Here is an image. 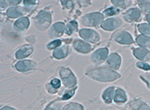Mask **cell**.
<instances>
[{"label":"cell","instance_id":"cell-1","mask_svg":"<svg viewBox=\"0 0 150 110\" xmlns=\"http://www.w3.org/2000/svg\"><path fill=\"white\" fill-rule=\"evenodd\" d=\"M85 75L90 79L99 82H114L120 78V74L109 67H87Z\"/></svg>","mask_w":150,"mask_h":110},{"label":"cell","instance_id":"cell-2","mask_svg":"<svg viewBox=\"0 0 150 110\" xmlns=\"http://www.w3.org/2000/svg\"><path fill=\"white\" fill-rule=\"evenodd\" d=\"M58 73L62 84L66 88L70 89L77 87V79L69 67H60Z\"/></svg>","mask_w":150,"mask_h":110},{"label":"cell","instance_id":"cell-3","mask_svg":"<svg viewBox=\"0 0 150 110\" xmlns=\"http://www.w3.org/2000/svg\"><path fill=\"white\" fill-rule=\"evenodd\" d=\"M109 57V50L106 47H101L95 50L91 55V62L94 66H99L106 62Z\"/></svg>","mask_w":150,"mask_h":110},{"label":"cell","instance_id":"cell-4","mask_svg":"<svg viewBox=\"0 0 150 110\" xmlns=\"http://www.w3.org/2000/svg\"><path fill=\"white\" fill-rule=\"evenodd\" d=\"M35 26L38 29L45 30L51 24L52 21V17L49 12H45V11H41L38 14L35 18Z\"/></svg>","mask_w":150,"mask_h":110},{"label":"cell","instance_id":"cell-5","mask_svg":"<svg viewBox=\"0 0 150 110\" xmlns=\"http://www.w3.org/2000/svg\"><path fill=\"white\" fill-rule=\"evenodd\" d=\"M38 66L36 61L32 60H22L15 63V68L20 73H27L35 70Z\"/></svg>","mask_w":150,"mask_h":110},{"label":"cell","instance_id":"cell-6","mask_svg":"<svg viewBox=\"0 0 150 110\" xmlns=\"http://www.w3.org/2000/svg\"><path fill=\"white\" fill-rule=\"evenodd\" d=\"M103 19V18L101 14H100L99 12H92L91 14L86 15L82 18L81 22H82V24H84L85 26L96 27L101 23Z\"/></svg>","mask_w":150,"mask_h":110},{"label":"cell","instance_id":"cell-7","mask_svg":"<svg viewBox=\"0 0 150 110\" xmlns=\"http://www.w3.org/2000/svg\"><path fill=\"white\" fill-rule=\"evenodd\" d=\"M72 46L76 52L83 54L90 53L93 49V47L88 42H85L81 39H75L72 43Z\"/></svg>","mask_w":150,"mask_h":110},{"label":"cell","instance_id":"cell-8","mask_svg":"<svg viewBox=\"0 0 150 110\" xmlns=\"http://www.w3.org/2000/svg\"><path fill=\"white\" fill-rule=\"evenodd\" d=\"M34 47L31 44H26L20 47L19 48L16 50L15 52V58L18 61L22 60H25L27 57H28L30 55H32L34 52Z\"/></svg>","mask_w":150,"mask_h":110},{"label":"cell","instance_id":"cell-9","mask_svg":"<svg viewBox=\"0 0 150 110\" xmlns=\"http://www.w3.org/2000/svg\"><path fill=\"white\" fill-rule=\"evenodd\" d=\"M80 35L85 40L87 41L88 43H93L97 44L100 41V36L97 32L93 31V30L91 29H82L80 31Z\"/></svg>","mask_w":150,"mask_h":110},{"label":"cell","instance_id":"cell-10","mask_svg":"<svg viewBox=\"0 0 150 110\" xmlns=\"http://www.w3.org/2000/svg\"><path fill=\"white\" fill-rule=\"evenodd\" d=\"M106 63L110 68L112 69L115 71H117L122 65V58L120 55L117 53H112L109 55Z\"/></svg>","mask_w":150,"mask_h":110},{"label":"cell","instance_id":"cell-11","mask_svg":"<svg viewBox=\"0 0 150 110\" xmlns=\"http://www.w3.org/2000/svg\"><path fill=\"white\" fill-rule=\"evenodd\" d=\"M117 87L114 86H111L107 88H106L102 92L101 94V99L106 104H111L113 102V97H114V93L116 91Z\"/></svg>","mask_w":150,"mask_h":110},{"label":"cell","instance_id":"cell-12","mask_svg":"<svg viewBox=\"0 0 150 110\" xmlns=\"http://www.w3.org/2000/svg\"><path fill=\"white\" fill-rule=\"evenodd\" d=\"M127 99L128 96L127 92L120 87H117L113 97V102L117 105H122L127 102Z\"/></svg>","mask_w":150,"mask_h":110},{"label":"cell","instance_id":"cell-13","mask_svg":"<svg viewBox=\"0 0 150 110\" xmlns=\"http://www.w3.org/2000/svg\"><path fill=\"white\" fill-rule=\"evenodd\" d=\"M61 86H62V82L60 80V78L54 77L46 85L45 88L49 93H51V94H55V93H57V90L61 89Z\"/></svg>","mask_w":150,"mask_h":110},{"label":"cell","instance_id":"cell-14","mask_svg":"<svg viewBox=\"0 0 150 110\" xmlns=\"http://www.w3.org/2000/svg\"><path fill=\"white\" fill-rule=\"evenodd\" d=\"M70 47L68 45H61V47H57V49L54 50L52 56L56 60L64 59L69 54Z\"/></svg>","mask_w":150,"mask_h":110},{"label":"cell","instance_id":"cell-15","mask_svg":"<svg viewBox=\"0 0 150 110\" xmlns=\"http://www.w3.org/2000/svg\"><path fill=\"white\" fill-rule=\"evenodd\" d=\"M121 25H122V22L120 18H112L104 21L101 27L107 31H112V30H114L120 27Z\"/></svg>","mask_w":150,"mask_h":110},{"label":"cell","instance_id":"cell-16","mask_svg":"<svg viewBox=\"0 0 150 110\" xmlns=\"http://www.w3.org/2000/svg\"><path fill=\"white\" fill-rule=\"evenodd\" d=\"M65 32V26L62 22H57L52 27L49 32V35L52 37H59Z\"/></svg>","mask_w":150,"mask_h":110},{"label":"cell","instance_id":"cell-17","mask_svg":"<svg viewBox=\"0 0 150 110\" xmlns=\"http://www.w3.org/2000/svg\"><path fill=\"white\" fill-rule=\"evenodd\" d=\"M129 110H150V107L140 99H135L128 104Z\"/></svg>","mask_w":150,"mask_h":110},{"label":"cell","instance_id":"cell-18","mask_svg":"<svg viewBox=\"0 0 150 110\" xmlns=\"http://www.w3.org/2000/svg\"><path fill=\"white\" fill-rule=\"evenodd\" d=\"M135 57L140 61H145L150 60V51L145 48H136L133 51Z\"/></svg>","mask_w":150,"mask_h":110},{"label":"cell","instance_id":"cell-19","mask_svg":"<svg viewBox=\"0 0 150 110\" xmlns=\"http://www.w3.org/2000/svg\"><path fill=\"white\" fill-rule=\"evenodd\" d=\"M115 41L120 44H130L133 42V40L130 35L125 31H122V32L117 36L115 38Z\"/></svg>","mask_w":150,"mask_h":110},{"label":"cell","instance_id":"cell-20","mask_svg":"<svg viewBox=\"0 0 150 110\" xmlns=\"http://www.w3.org/2000/svg\"><path fill=\"white\" fill-rule=\"evenodd\" d=\"M140 15L141 12L137 8H132V9L129 10L126 15H124V18L125 20H127V22H132L136 21V20H139Z\"/></svg>","mask_w":150,"mask_h":110},{"label":"cell","instance_id":"cell-21","mask_svg":"<svg viewBox=\"0 0 150 110\" xmlns=\"http://www.w3.org/2000/svg\"><path fill=\"white\" fill-rule=\"evenodd\" d=\"M30 22L28 18H22L18 19V21H16L15 23V28L16 27L17 29L22 30V31H25V30L28 29L29 27Z\"/></svg>","mask_w":150,"mask_h":110},{"label":"cell","instance_id":"cell-22","mask_svg":"<svg viewBox=\"0 0 150 110\" xmlns=\"http://www.w3.org/2000/svg\"><path fill=\"white\" fill-rule=\"evenodd\" d=\"M24 14V10L23 8H19V6L17 7H12L10 8L7 12V15L10 18H17L18 16H22Z\"/></svg>","mask_w":150,"mask_h":110},{"label":"cell","instance_id":"cell-23","mask_svg":"<svg viewBox=\"0 0 150 110\" xmlns=\"http://www.w3.org/2000/svg\"><path fill=\"white\" fill-rule=\"evenodd\" d=\"M77 90V87H74V88H70L67 89V90L65 92H64L63 95L61 97V101H67L69 100L70 99L72 98L75 94V92Z\"/></svg>","mask_w":150,"mask_h":110},{"label":"cell","instance_id":"cell-24","mask_svg":"<svg viewBox=\"0 0 150 110\" xmlns=\"http://www.w3.org/2000/svg\"><path fill=\"white\" fill-rule=\"evenodd\" d=\"M62 110H84L83 105L78 102H70L64 105L62 108Z\"/></svg>","mask_w":150,"mask_h":110},{"label":"cell","instance_id":"cell-25","mask_svg":"<svg viewBox=\"0 0 150 110\" xmlns=\"http://www.w3.org/2000/svg\"><path fill=\"white\" fill-rule=\"evenodd\" d=\"M61 102L59 100H55L51 102L45 107V110H62Z\"/></svg>","mask_w":150,"mask_h":110},{"label":"cell","instance_id":"cell-26","mask_svg":"<svg viewBox=\"0 0 150 110\" xmlns=\"http://www.w3.org/2000/svg\"><path fill=\"white\" fill-rule=\"evenodd\" d=\"M61 45H62V42H61V40L56 39L52 41V42L48 43V44L46 46V47H47V49L49 50V51H52V50L54 51V50L57 49V47H61Z\"/></svg>","mask_w":150,"mask_h":110},{"label":"cell","instance_id":"cell-27","mask_svg":"<svg viewBox=\"0 0 150 110\" xmlns=\"http://www.w3.org/2000/svg\"><path fill=\"white\" fill-rule=\"evenodd\" d=\"M77 27H78V26H77V22L73 21V22H70V23L67 25V27H66L65 32L67 35H72V34L77 29Z\"/></svg>","mask_w":150,"mask_h":110},{"label":"cell","instance_id":"cell-28","mask_svg":"<svg viewBox=\"0 0 150 110\" xmlns=\"http://www.w3.org/2000/svg\"><path fill=\"white\" fill-rule=\"evenodd\" d=\"M136 41H137V43L140 46H143V47L150 46V37L140 36V37H137Z\"/></svg>","mask_w":150,"mask_h":110},{"label":"cell","instance_id":"cell-29","mask_svg":"<svg viewBox=\"0 0 150 110\" xmlns=\"http://www.w3.org/2000/svg\"><path fill=\"white\" fill-rule=\"evenodd\" d=\"M119 12H120V10L117 7H110L103 11V15L106 16H112L118 14Z\"/></svg>","mask_w":150,"mask_h":110},{"label":"cell","instance_id":"cell-30","mask_svg":"<svg viewBox=\"0 0 150 110\" xmlns=\"http://www.w3.org/2000/svg\"><path fill=\"white\" fill-rule=\"evenodd\" d=\"M136 67L144 71H150V64L145 61H139L136 63Z\"/></svg>","mask_w":150,"mask_h":110},{"label":"cell","instance_id":"cell-31","mask_svg":"<svg viewBox=\"0 0 150 110\" xmlns=\"http://www.w3.org/2000/svg\"><path fill=\"white\" fill-rule=\"evenodd\" d=\"M139 29L140 31V32L145 34V35H150V25H147V24H142L139 25Z\"/></svg>","mask_w":150,"mask_h":110},{"label":"cell","instance_id":"cell-32","mask_svg":"<svg viewBox=\"0 0 150 110\" xmlns=\"http://www.w3.org/2000/svg\"><path fill=\"white\" fill-rule=\"evenodd\" d=\"M112 3L117 6V8H125L128 5L130 4V2H126V1H112Z\"/></svg>","mask_w":150,"mask_h":110},{"label":"cell","instance_id":"cell-33","mask_svg":"<svg viewBox=\"0 0 150 110\" xmlns=\"http://www.w3.org/2000/svg\"><path fill=\"white\" fill-rule=\"evenodd\" d=\"M140 78L142 79V81H144L146 82V87H148L150 90V74L144 75V76H140Z\"/></svg>","mask_w":150,"mask_h":110},{"label":"cell","instance_id":"cell-34","mask_svg":"<svg viewBox=\"0 0 150 110\" xmlns=\"http://www.w3.org/2000/svg\"><path fill=\"white\" fill-rule=\"evenodd\" d=\"M1 110H18V109L16 108H14V107H12V106H5L1 108Z\"/></svg>","mask_w":150,"mask_h":110},{"label":"cell","instance_id":"cell-35","mask_svg":"<svg viewBox=\"0 0 150 110\" xmlns=\"http://www.w3.org/2000/svg\"><path fill=\"white\" fill-rule=\"evenodd\" d=\"M146 19H147V21L150 23V13H149L148 15L146 16Z\"/></svg>","mask_w":150,"mask_h":110}]
</instances>
